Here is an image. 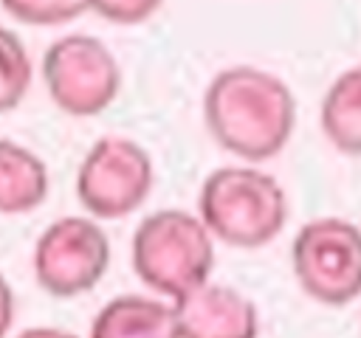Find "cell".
<instances>
[{"label":"cell","instance_id":"6da1fadb","mask_svg":"<svg viewBox=\"0 0 361 338\" xmlns=\"http://www.w3.org/2000/svg\"><path fill=\"white\" fill-rule=\"evenodd\" d=\"M203 121L226 152L259 163L279 155L290 141L296 99L276 73L254 65H231L209 82Z\"/></svg>","mask_w":361,"mask_h":338},{"label":"cell","instance_id":"7a4b0ae2","mask_svg":"<svg viewBox=\"0 0 361 338\" xmlns=\"http://www.w3.org/2000/svg\"><path fill=\"white\" fill-rule=\"evenodd\" d=\"M197 208L209 234L234 248L268 245L288 220L285 189L274 175L254 166H220L209 172Z\"/></svg>","mask_w":361,"mask_h":338},{"label":"cell","instance_id":"3957f363","mask_svg":"<svg viewBox=\"0 0 361 338\" xmlns=\"http://www.w3.org/2000/svg\"><path fill=\"white\" fill-rule=\"evenodd\" d=\"M214 237L200 217L183 208H161L133 234V270L155 293L178 299L209 282Z\"/></svg>","mask_w":361,"mask_h":338},{"label":"cell","instance_id":"277c9868","mask_svg":"<svg viewBox=\"0 0 361 338\" xmlns=\"http://www.w3.org/2000/svg\"><path fill=\"white\" fill-rule=\"evenodd\" d=\"M299 287L319 304L341 307L361 296V228L344 217L305 223L290 245Z\"/></svg>","mask_w":361,"mask_h":338},{"label":"cell","instance_id":"5b68a950","mask_svg":"<svg viewBox=\"0 0 361 338\" xmlns=\"http://www.w3.org/2000/svg\"><path fill=\"white\" fill-rule=\"evenodd\" d=\"M42 79L51 101L76 118L104 113L121 87V68L113 51L90 34H68L48 45Z\"/></svg>","mask_w":361,"mask_h":338},{"label":"cell","instance_id":"8992f818","mask_svg":"<svg viewBox=\"0 0 361 338\" xmlns=\"http://www.w3.org/2000/svg\"><path fill=\"white\" fill-rule=\"evenodd\" d=\"M149 152L124 135L99 138L79 163L76 197L99 220H118L135 211L152 192Z\"/></svg>","mask_w":361,"mask_h":338},{"label":"cell","instance_id":"52a82bcc","mask_svg":"<svg viewBox=\"0 0 361 338\" xmlns=\"http://www.w3.org/2000/svg\"><path fill=\"white\" fill-rule=\"evenodd\" d=\"M37 284L56 296L73 299L102 282L110 265V239L96 220L62 217L54 220L34 245Z\"/></svg>","mask_w":361,"mask_h":338},{"label":"cell","instance_id":"ba28073f","mask_svg":"<svg viewBox=\"0 0 361 338\" xmlns=\"http://www.w3.org/2000/svg\"><path fill=\"white\" fill-rule=\"evenodd\" d=\"M178 338H257L259 315L254 301L228 287L203 282L172 299Z\"/></svg>","mask_w":361,"mask_h":338},{"label":"cell","instance_id":"9c48e42d","mask_svg":"<svg viewBox=\"0 0 361 338\" xmlns=\"http://www.w3.org/2000/svg\"><path fill=\"white\" fill-rule=\"evenodd\" d=\"M90 338H178L175 310L149 296H116L96 313Z\"/></svg>","mask_w":361,"mask_h":338},{"label":"cell","instance_id":"30bf717a","mask_svg":"<svg viewBox=\"0 0 361 338\" xmlns=\"http://www.w3.org/2000/svg\"><path fill=\"white\" fill-rule=\"evenodd\" d=\"M48 194V169L23 144L0 138V214L37 208Z\"/></svg>","mask_w":361,"mask_h":338},{"label":"cell","instance_id":"8fae6325","mask_svg":"<svg viewBox=\"0 0 361 338\" xmlns=\"http://www.w3.org/2000/svg\"><path fill=\"white\" fill-rule=\"evenodd\" d=\"M322 132L344 155H361V65L333 79L322 99Z\"/></svg>","mask_w":361,"mask_h":338},{"label":"cell","instance_id":"7c38bea8","mask_svg":"<svg viewBox=\"0 0 361 338\" xmlns=\"http://www.w3.org/2000/svg\"><path fill=\"white\" fill-rule=\"evenodd\" d=\"M31 56L23 39L0 25V113L14 110L31 87Z\"/></svg>","mask_w":361,"mask_h":338},{"label":"cell","instance_id":"4fadbf2b","mask_svg":"<svg viewBox=\"0 0 361 338\" xmlns=\"http://www.w3.org/2000/svg\"><path fill=\"white\" fill-rule=\"evenodd\" d=\"M3 8L28 25H59L79 17L87 3L85 0H0Z\"/></svg>","mask_w":361,"mask_h":338},{"label":"cell","instance_id":"5bb4252c","mask_svg":"<svg viewBox=\"0 0 361 338\" xmlns=\"http://www.w3.org/2000/svg\"><path fill=\"white\" fill-rule=\"evenodd\" d=\"M85 3H87V8H93L96 14H102L110 23L135 25V23H144L147 17H152L164 0H85Z\"/></svg>","mask_w":361,"mask_h":338},{"label":"cell","instance_id":"9a60e30c","mask_svg":"<svg viewBox=\"0 0 361 338\" xmlns=\"http://www.w3.org/2000/svg\"><path fill=\"white\" fill-rule=\"evenodd\" d=\"M11 321H14V293L6 276L0 273V338H6V332L11 330Z\"/></svg>","mask_w":361,"mask_h":338},{"label":"cell","instance_id":"2e32d148","mask_svg":"<svg viewBox=\"0 0 361 338\" xmlns=\"http://www.w3.org/2000/svg\"><path fill=\"white\" fill-rule=\"evenodd\" d=\"M17 338H79V335H73L68 330H59V327H28Z\"/></svg>","mask_w":361,"mask_h":338}]
</instances>
